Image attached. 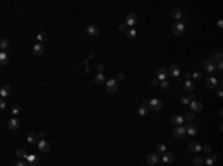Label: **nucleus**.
I'll return each instance as SVG.
<instances>
[{"mask_svg":"<svg viewBox=\"0 0 223 166\" xmlns=\"http://www.w3.org/2000/svg\"><path fill=\"white\" fill-rule=\"evenodd\" d=\"M106 88H107V92L116 93V92H118V88H119V83H118L115 79H109V80L106 82Z\"/></svg>","mask_w":223,"mask_h":166,"instance_id":"1","label":"nucleus"},{"mask_svg":"<svg viewBox=\"0 0 223 166\" xmlns=\"http://www.w3.org/2000/svg\"><path fill=\"white\" fill-rule=\"evenodd\" d=\"M137 19H138V18H137L136 13H128V15L125 16V25L132 28V25H136V24H137Z\"/></svg>","mask_w":223,"mask_h":166,"instance_id":"2","label":"nucleus"},{"mask_svg":"<svg viewBox=\"0 0 223 166\" xmlns=\"http://www.w3.org/2000/svg\"><path fill=\"white\" fill-rule=\"evenodd\" d=\"M37 148H39L40 153H48L49 148H51V144H49L46 139H40V141L37 142Z\"/></svg>","mask_w":223,"mask_h":166,"instance_id":"3","label":"nucleus"},{"mask_svg":"<svg viewBox=\"0 0 223 166\" xmlns=\"http://www.w3.org/2000/svg\"><path fill=\"white\" fill-rule=\"evenodd\" d=\"M202 68H204V71H207V73H214L216 71V64L211 59H205L202 62Z\"/></svg>","mask_w":223,"mask_h":166,"instance_id":"4","label":"nucleus"},{"mask_svg":"<svg viewBox=\"0 0 223 166\" xmlns=\"http://www.w3.org/2000/svg\"><path fill=\"white\" fill-rule=\"evenodd\" d=\"M183 31H185V24L183 22L178 21L177 24H174V25H173V34L174 36H182Z\"/></svg>","mask_w":223,"mask_h":166,"instance_id":"5","label":"nucleus"},{"mask_svg":"<svg viewBox=\"0 0 223 166\" xmlns=\"http://www.w3.org/2000/svg\"><path fill=\"white\" fill-rule=\"evenodd\" d=\"M149 107H150L152 110H155V111H159V110L162 108V102H161L159 100L153 98V100H150V101H149Z\"/></svg>","mask_w":223,"mask_h":166,"instance_id":"6","label":"nucleus"},{"mask_svg":"<svg viewBox=\"0 0 223 166\" xmlns=\"http://www.w3.org/2000/svg\"><path fill=\"white\" fill-rule=\"evenodd\" d=\"M190 110L193 111V113H198V111H202V108H204V105H202V102H199V101H192L190 104Z\"/></svg>","mask_w":223,"mask_h":166,"instance_id":"7","label":"nucleus"},{"mask_svg":"<svg viewBox=\"0 0 223 166\" xmlns=\"http://www.w3.org/2000/svg\"><path fill=\"white\" fill-rule=\"evenodd\" d=\"M173 135H174L175 138H183V136L186 135V128H185V126H177V128L174 129Z\"/></svg>","mask_w":223,"mask_h":166,"instance_id":"8","label":"nucleus"},{"mask_svg":"<svg viewBox=\"0 0 223 166\" xmlns=\"http://www.w3.org/2000/svg\"><path fill=\"white\" fill-rule=\"evenodd\" d=\"M168 74H171L173 77H178V76H180V68H178L177 64H173V65L168 68Z\"/></svg>","mask_w":223,"mask_h":166,"instance_id":"9","label":"nucleus"},{"mask_svg":"<svg viewBox=\"0 0 223 166\" xmlns=\"http://www.w3.org/2000/svg\"><path fill=\"white\" fill-rule=\"evenodd\" d=\"M147 163H149V165H152V166L158 165V163H159V156L156 154V153L149 154V156H147Z\"/></svg>","mask_w":223,"mask_h":166,"instance_id":"10","label":"nucleus"},{"mask_svg":"<svg viewBox=\"0 0 223 166\" xmlns=\"http://www.w3.org/2000/svg\"><path fill=\"white\" fill-rule=\"evenodd\" d=\"M8 126H9V129H11V131H16V129L19 128V120H18L16 117H12V119H9Z\"/></svg>","mask_w":223,"mask_h":166,"instance_id":"11","label":"nucleus"},{"mask_svg":"<svg viewBox=\"0 0 223 166\" xmlns=\"http://www.w3.org/2000/svg\"><path fill=\"white\" fill-rule=\"evenodd\" d=\"M45 52V46L42 45V43H36L34 46H33V54L34 55H42Z\"/></svg>","mask_w":223,"mask_h":166,"instance_id":"12","label":"nucleus"},{"mask_svg":"<svg viewBox=\"0 0 223 166\" xmlns=\"http://www.w3.org/2000/svg\"><path fill=\"white\" fill-rule=\"evenodd\" d=\"M193 100H195V95H193L192 92H187V95H185V97L182 98V104L187 105V104H190Z\"/></svg>","mask_w":223,"mask_h":166,"instance_id":"13","label":"nucleus"},{"mask_svg":"<svg viewBox=\"0 0 223 166\" xmlns=\"http://www.w3.org/2000/svg\"><path fill=\"white\" fill-rule=\"evenodd\" d=\"M11 86L9 85H3L2 88H0V97L2 98H5V97H8V95H11Z\"/></svg>","mask_w":223,"mask_h":166,"instance_id":"14","label":"nucleus"},{"mask_svg":"<svg viewBox=\"0 0 223 166\" xmlns=\"http://www.w3.org/2000/svg\"><path fill=\"white\" fill-rule=\"evenodd\" d=\"M171 122H173L174 125H177V126H182V123L185 122V117L178 116V114H174V116L171 117Z\"/></svg>","mask_w":223,"mask_h":166,"instance_id":"15","label":"nucleus"},{"mask_svg":"<svg viewBox=\"0 0 223 166\" xmlns=\"http://www.w3.org/2000/svg\"><path fill=\"white\" fill-rule=\"evenodd\" d=\"M86 33L89 36H98V28L94 25V24H89V25L86 27Z\"/></svg>","mask_w":223,"mask_h":166,"instance_id":"16","label":"nucleus"},{"mask_svg":"<svg viewBox=\"0 0 223 166\" xmlns=\"http://www.w3.org/2000/svg\"><path fill=\"white\" fill-rule=\"evenodd\" d=\"M189 150L193 151V153H201V150H202V146H199L198 142H190V144H189Z\"/></svg>","mask_w":223,"mask_h":166,"instance_id":"17","label":"nucleus"},{"mask_svg":"<svg viewBox=\"0 0 223 166\" xmlns=\"http://www.w3.org/2000/svg\"><path fill=\"white\" fill-rule=\"evenodd\" d=\"M217 162V156L216 154H213V153H210V156H208V159L207 160H204V163H207L208 166H214V163Z\"/></svg>","mask_w":223,"mask_h":166,"instance_id":"18","label":"nucleus"},{"mask_svg":"<svg viewBox=\"0 0 223 166\" xmlns=\"http://www.w3.org/2000/svg\"><path fill=\"white\" fill-rule=\"evenodd\" d=\"M11 47V42L8 39H0V49L2 51H6Z\"/></svg>","mask_w":223,"mask_h":166,"instance_id":"19","label":"nucleus"},{"mask_svg":"<svg viewBox=\"0 0 223 166\" xmlns=\"http://www.w3.org/2000/svg\"><path fill=\"white\" fill-rule=\"evenodd\" d=\"M94 83H95V85H103V83H106V77L103 76V73H98V74L94 77Z\"/></svg>","mask_w":223,"mask_h":166,"instance_id":"20","label":"nucleus"},{"mask_svg":"<svg viewBox=\"0 0 223 166\" xmlns=\"http://www.w3.org/2000/svg\"><path fill=\"white\" fill-rule=\"evenodd\" d=\"M186 134H189V135H196V134H198V128H196L193 123H189V126L186 128Z\"/></svg>","mask_w":223,"mask_h":166,"instance_id":"21","label":"nucleus"},{"mask_svg":"<svg viewBox=\"0 0 223 166\" xmlns=\"http://www.w3.org/2000/svg\"><path fill=\"white\" fill-rule=\"evenodd\" d=\"M217 85H219V80H217L216 77H210V79L207 80V86H208L210 89H214Z\"/></svg>","mask_w":223,"mask_h":166,"instance_id":"22","label":"nucleus"},{"mask_svg":"<svg viewBox=\"0 0 223 166\" xmlns=\"http://www.w3.org/2000/svg\"><path fill=\"white\" fill-rule=\"evenodd\" d=\"M162 160H164L165 163H171V162L174 160V154H173V153L165 151V153H164V156H162Z\"/></svg>","mask_w":223,"mask_h":166,"instance_id":"23","label":"nucleus"},{"mask_svg":"<svg viewBox=\"0 0 223 166\" xmlns=\"http://www.w3.org/2000/svg\"><path fill=\"white\" fill-rule=\"evenodd\" d=\"M15 154H16V156L21 159V160H26V159H27V156H28V154H27V151H26L24 148H18Z\"/></svg>","mask_w":223,"mask_h":166,"instance_id":"24","label":"nucleus"},{"mask_svg":"<svg viewBox=\"0 0 223 166\" xmlns=\"http://www.w3.org/2000/svg\"><path fill=\"white\" fill-rule=\"evenodd\" d=\"M182 15H183V13H182V11L178 9V8H174V9L171 11V16H173L174 19H180Z\"/></svg>","mask_w":223,"mask_h":166,"instance_id":"25","label":"nucleus"},{"mask_svg":"<svg viewBox=\"0 0 223 166\" xmlns=\"http://www.w3.org/2000/svg\"><path fill=\"white\" fill-rule=\"evenodd\" d=\"M27 141L30 142V144H37V142H39V136H37L36 134H30V135L27 136Z\"/></svg>","mask_w":223,"mask_h":166,"instance_id":"26","label":"nucleus"},{"mask_svg":"<svg viewBox=\"0 0 223 166\" xmlns=\"http://www.w3.org/2000/svg\"><path fill=\"white\" fill-rule=\"evenodd\" d=\"M9 59V55L6 52H0V65H5Z\"/></svg>","mask_w":223,"mask_h":166,"instance_id":"27","label":"nucleus"},{"mask_svg":"<svg viewBox=\"0 0 223 166\" xmlns=\"http://www.w3.org/2000/svg\"><path fill=\"white\" fill-rule=\"evenodd\" d=\"M27 160H28V163H30V166H36L37 163H39V159L36 157V156H27Z\"/></svg>","mask_w":223,"mask_h":166,"instance_id":"28","label":"nucleus"},{"mask_svg":"<svg viewBox=\"0 0 223 166\" xmlns=\"http://www.w3.org/2000/svg\"><path fill=\"white\" fill-rule=\"evenodd\" d=\"M204 160H205V159H204L202 156H195V157H193V165H196V166H201V165L204 163Z\"/></svg>","mask_w":223,"mask_h":166,"instance_id":"29","label":"nucleus"},{"mask_svg":"<svg viewBox=\"0 0 223 166\" xmlns=\"http://www.w3.org/2000/svg\"><path fill=\"white\" fill-rule=\"evenodd\" d=\"M222 58H223V54H222V52H217V54H214L210 59H211L213 62H220V61H222Z\"/></svg>","mask_w":223,"mask_h":166,"instance_id":"30","label":"nucleus"},{"mask_svg":"<svg viewBox=\"0 0 223 166\" xmlns=\"http://www.w3.org/2000/svg\"><path fill=\"white\" fill-rule=\"evenodd\" d=\"M185 90L186 92H192L193 90V82L192 80H186L185 82Z\"/></svg>","mask_w":223,"mask_h":166,"instance_id":"31","label":"nucleus"},{"mask_svg":"<svg viewBox=\"0 0 223 166\" xmlns=\"http://www.w3.org/2000/svg\"><path fill=\"white\" fill-rule=\"evenodd\" d=\"M36 39H37V40H40V42H45V40L48 39V33H45V31H40V33L36 36Z\"/></svg>","mask_w":223,"mask_h":166,"instance_id":"32","label":"nucleus"},{"mask_svg":"<svg viewBox=\"0 0 223 166\" xmlns=\"http://www.w3.org/2000/svg\"><path fill=\"white\" fill-rule=\"evenodd\" d=\"M147 111H149L147 105H144V104H143V105H140V107H138V114H140V116H146V114H147Z\"/></svg>","mask_w":223,"mask_h":166,"instance_id":"33","label":"nucleus"},{"mask_svg":"<svg viewBox=\"0 0 223 166\" xmlns=\"http://www.w3.org/2000/svg\"><path fill=\"white\" fill-rule=\"evenodd\" d=\"M185 120H187L189 123H192V122L195 120V114H193V113H187V114L185 116Z\"/></svg>","mask_w":223,"mask_h":166,"instance_id":"34","label":"nucleus"},{"mask_svg":"<svg viewBox=\"0 0 223 166\" xmlns=\"http://www.w3.org/2000/svg\"><path fill=\"white\" fill-rule=\"evenodd\" d=\"M126 36H128V37H136V36H137V31L134 30V28H129V30L126 31Z\"/></svg>","mask_w":223,"mask_h":166,"instance_id":"35","label":"nucleus"},{"mask_svg":"<svg viewBox=\"0 0 223 166\" xmlns=\"http://www.w3.org/2000/svg\"><path fill=\"white\" fill-rule=\"evenodd\" d=\"M158 74H162V76H167V74H168V70H167L165 67H161V68L158 70Z\"/></svg>","mask_w":223,"mask_h":166,"instance_id":"36","label":"nucleus"},{"mask_svg":"<svg viewBox=\"0 0 223 166\" xmlns=\"http://www.w3.org/2000/svg\"><path fill=\"white\" fill-rule=\"evenodd\" d=\"M158 151H159V153H165V151H167L165 144H159V146H158Z\"/></svg>","mask_w":223,"mask_h":166,"instance_id":"37","label":"nucleus"},{"mask_svg":"<svg viewBox=\"0 0 223 166\" xmlns=\"http://www.w3.org/2000/svg\"><path fill=\"white\" fill-rule=\"evenodd\" d=\"M159 85H161V88H162V89H168V88H170V83H168L167 80H164V82H161Z\"/></svg>","mask_w":223,"mask_h":166,"instance_id":"38","label":"nucleus"},{"mask_svg":"<svg viewBox=\"0 0 223 166\" xmlns=\"http://www.w3.org/2000/svg\"><path fill=\"white\" fill-rule=\"evenodd\" d=\"M192 77H193V80H199L201 79V73L199 71H195V73L192 74Z\"/></svg>","mask_w":223,"mask_h":166,"instance_id":"39","label":"nucleus"},{"mask_svg":"<svg viewBox=\"0 0 223 166\" xmlns=\"http://www.w3.org/2000/svg\"><path fill=\"white\" fill-rule=\"evenodd\" d=\"M124 79H125V76H124V74H122V73H119V74H118V76H116V79H115V80H116V82H118V83H119V82H122V80H124Z\"/></svg>","mask_w":223,"mask_h":166,"instance_id":"40","label":"nucleus"},{"mask_svg":"<svg viewBox=\"0 0 223 166\" xmlns=\"http://www.w3.org/2000/svg\"><path fill=\"white\" fill-rule=\"evenodd\" d=\"M201 151H204V153H211V147L210 146H205V147H202V150H201Z\"/></svg>","mask_w":223,"mask_h":166,"instance_id":"41","label":"nucleus"},{"mask_svg":"<svg viewBox=\"0 0 223 166\" xmlns=\"http://www.w3.org/2000/svg\"><path fill=\"white\" fill-rule=\"evenodd\" d=\"M216 70H217V71H222V70H223V62H222V61L216 64Z\"/></svg>","mask_w":223,"mask_h":166,"instance_id":"42","label":"nucleus"},{"mask_svg":"<svg viewBox=\"0 0 223 166\" xmlns=\"http://www.w3.org/2000/svg\"><path fill=\"white\" fill-rule=\"evenodd\" d=\"M18 113H19V107H18V105H15V107L12 108V114H13V117H15Z\"/></svg>","mask_w":223,"mask_h":166,"instance_id":"43","label":"nucleus"},{"mask_svg":"<svg viewBox=\"0 0 223 166\" xmlns=\"http://www.w3.org/2000/svg\"><path fill=\"white\" fill-rule=\"evenodd\" d=\"M6 107V102H5V100L3 98H0V110H3Z\"/></svg>","mask_w":223,"mask_h":166,"instance_id":"44","label":"nucleus"},{"mask_svg":"<svg viewBox=\"0 0 223 166\" xmlns=\"http://www.w3.org/2000/svg\"><path fill=\"white\" fill-rule=\"evenodd\" d=\"M216 93H217V97H220V98L223 97V92H222V88H220V86L217 88V90H216Z\"/></svg>","mask_w":223,"mask_h":166,"instance_id":"45","label":"nucleus"},{"mask_svg":"<svg viewBox=\"0 0 223 166\" xmlns=\"http://www.w3.org/2000/svg\"><path fill=\"white\" fill-rule=\"evenodd\" d=\"M15 166H27V163H26L24 160H19V162H18V163H16Z\"/></svg>","mask_w":223,"mask_h":166,"instance_id":"46","label":"nucleus"},{"mask_svg":"<svg viewBox=\"0 0 223 166\" xmlns=\"http://www.w3.org/2000/svg\"><path fill=\"white\" fill-rule=\"evenodd\" d=\"M119 30H121V31H125V30H126V25H125V22H124V24H121V25H119Z\"/></svg>","mask_w":223,"mask_h":166,"instance_id":"47","label":"nucleus"},{"mask_svg":"<svg viewBox=\"0 0 223 166\" xmlns=\"http://www.w3.org/2000/svg\"><path fill=\"white\" fill-rule=\"evenodd\" d=\"M152 85H153V86H158V85H159V80H158V79H153V80H152Z\"/></svg>","mask_w":223,"mask_h":166,"instance_id":"48","label":"nucleus"},{"mask_svg":"<svg viewBox=\"0 0 223 166\" xmlns=\"http://www.w3.org/2000/svg\"><path fill=\"white\" fill-rule=\"evenodd\" d=\"M97 68H98V71H103V70H104V65H103V64H100Z\"/></svg>","mask_w":223,"mask_h":166,"instance_id":"49","label":"nucleus"},{"mask_svg":"<svg viewBox=\"0 0 223 166\" xmlns=\"http://www.w3.org/2000/svg\"><path fill=\"white\" fill-rule=\"evenodd\" d=\"M217 25H219V27H220V28H222V27H223V21H222V19H220V21H219V22H217Z\"/></svg>","mask_w":223,"mask_h":166,"instance_id":"50","label":"nucleus"},{"mask_svg":"<svg viewBox=\"0 0 223 166\" xmlns=\"http://www.w3.org/2000/svg\"><path fill=\"white\" fill-rule=\"evenodd\" d=\"M37 136H39V138H45V132H40Z\"/></svg>","mask_w":223,"mask_h":166,"instance_id":"51","label":"nucleus"}]
</instances>
